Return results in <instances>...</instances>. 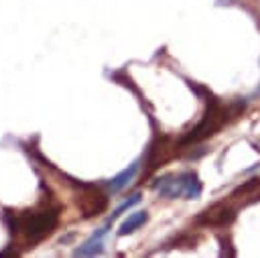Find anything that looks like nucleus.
Masks as SVG:
<instances>
[{"instance_id":"obj_1","label":"nucleus","mask_w":260,"mask_h":258,"mask_svg":"<svg viewBox=\"0 0 260 258\" xmlns=\"http://www.w3.org/2000/svg\"><path fill=\"white\" fill-rule=\"evenodd\" d=\"M61 209L59 205H47L37 211H22V213H6V221L12 234L22 232L28 244H37L53 234V230L59 225Z\"/></svg>"},{"instance_id":"obj_2","label":"nucleus","mask_w":260,"mask_h":258,"mask_svg":"<svg viewBox=\"0 0 260 258\" xmlns=\"http://www.w3.org/2000/svg\"><path fill=\"white\" fill-rule=\"evenodd\" d=\"M238 110H240V104H236L234 108H228V106H221L215 98H211V100H209V108H207L203 120H201L189 134H185V136L181 138V144L199 142V140H203V138L215 134L230 118H234V116L238 114Z\"/></svg>"},{"instance_id":"obj_3","label":"nucleus","mask_w":260,"mask_h":258,"mask_svg":"<svg viewBox=\"0 0 260 258\" xmlns=\"http://www.w3.org/2000/svg\"><path fill=\"white\" fill-rule=\"evenodd\" d=\"M152 187L165 199H177V197L197 199L201 195V181L193 171L181 175H162L152 183Z\"/></svg>"},{"instance_id":"obj_4","label":"nucleus","mask_w":260,"mask_h":258,"mask_svg":"<svg viewBox=\"0 0 260 258\" xmlns=\"http://www.w3.org/2000/svg\"><path fill=\"white\" fill-rule=\"evenodd\" d=\"M77 205H79L83 217H93V215H100L108 207V195L95 185H81Z\"/></svg>"},{"instance_id":"obj_5","label":"nucleus","mask_w":260,"mask_h":258,"mask_svg":"<svg viewBox=\"0 0 260 258\" xmlns=\"http://www.w3.org/2000/svg\"><path fill=\"white\" fill-rule=\"evenodd\" d=\"M234 217H236V209H234V207H230V205H225V203H217V205L205 209V211L195 219V223H199V225H219V228H221V225L232 223Z\"/></svg>"},{"instance_id":"obj_6","label":"nucleus","mask_w":260,"mask_h":258,"mask_svg":"<svg viewBox=\"0 0 260 258\" xmlns=\"http://www.w3.org/2000/svg\"><path fill=\"white\" fill-rule=\"evenodd\" d=\"M136 173H138V163H132V165H128L122 173H118L116 177H112L110 179V183H108V187L112 189V193H116V191H122L134 177H136Z\"/></svg>"},{"instance_id":"obj_7","label":"nucleus","mask_w":260,"mask_h":258,"mask_svg":"<svg viewBox=\"0 0 260 258\" xmlns=\"http://www.w3.org/2000/svg\"><path fill=\"white\" fill-rule=\"evenodd\" d=\"M148 221V213L146 211H136L132 215H128V219L122 221L120 230H118V236H126V234H132L134 230H138L140 225H144Z\"/></svg>"},{"instance_id":"obj_8","label":"nucleus","mask_w":260,"mask_h":258,"mask_svg":"<svg viewBox=\"0 0 260 258\" xmlns=\"http://www.w3.org/2000/svg\"><path fill=\"white\" fill-rule=\"evenodd\" d=\"M104 234H106V228H100V232L93 234V238L87 240L81 248H77L73 254L75 256H95V254H100L102 252V236Z\"/></svg>"},{"instance_id":"obj_9","label":"nucleus","mask_w":260,"mask_h":258,"mask_svg":"<svg viewBox=\"0 0 260 258\" xmlns=\"http://www.w3.org/2000/svg\"><path fill=\"white\" fill-rule=\"evenodd\" d=\"M138 201H140V195H138V193H136V195H132L130 199H126V201H124V203H122V205H120V207H118V209H116V211L112 213V217H110V221H112V219H116V217H118L120 213H124L126 209H130L132 205H136Z\"/></svg>"}]
</instances>
